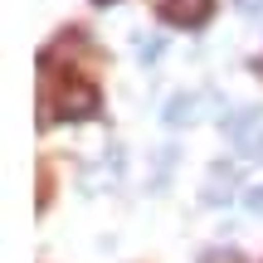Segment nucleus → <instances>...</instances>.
I'll use <instances>...</instances> for the list:
<instances>
[{"mask_svg":"<svg viewBox=\"0 0 263 263\" xmlns=\"http://www.w3.org/2000/svg\"><path fill=\"white\" fill-rule=\"evenodd\" d=\"M132 49H137L141 64H156V59L166 54V34H137V39H132Z\"/></svg>","mask_w":263,"mask_h":263,"instance_id":"nucleus-5","label":"nucleus"},{"mask_svg":"<svg viewBox=\"0 0 263 263\" xmlns=\"http://www.w3.org/2000/svg\"><path fill=\"white\" fill-rule=\"evenodd\" d=\"M205 263H244V258H239L234 249H224V254H219V249H215V254H205Z\"/></svg>","mask_w":263,"mask_h":263,"instance_id":"nucleus-8","label":"nucleus"},{"mask_svg":"<svg viewBox=\"0 0 263 263\" xmlns=\"http://www.w3.org/2000/svg\"><path fill=\"white\" fill-rule=\"evenodd\" d=\"M93 5H112V0H93Z\"/></svg>","mask_w":263,"mask_h":263,"instance_id":"nucleus-10","label":"nucleus"},{"mask_svg":"<svg viewBox=\"0 0 263 263\" xmlns=\"http://www.w3.org/2000/svg\"><path fill=\"white\" fill-rule=\"evenodd\" d=\"M258 112H263V107H239V112L224 122V132L234 141H249V137H254V127H258Z\"/></svg>","mask_w":263,"mask_h":263,"instance_id":"nucleus-4","label":"nucleus"},{"mask_svg":"<svg viewBox=\"0 0 263 263\" xmlns=\"http://www.w3.org/2000/svg\"><path fill=\"white\" fill-rule=\"evenodd\" d=\"M210 15H215V0H161V20L180 29H200Z\"/></svg>","mask_w":263,"mask_h":263,"instance_id":"nucleus-1","label":"nucleus"},{"mask_svg":"<svg viewBox=\"0 0 263 263\" xmlns=\"http://www.w3.org/2000/svg\"><path fill=\"white\" fill-rule=\"evenodd\" d=\"M234 5H239V15H249V20L263 15V0H234Z\"/></svg>","mask_w":263,"mask_h":263,"instance_id":"nucleus-9","label":"nucleus"},{"mask_svg":"<svg viewBox=\"0 0 263 263\" xmlns=\"http://www.w3.org/2000/svg\"><path fill=\"white\" fill-rule=\"evenodd\" d=\"M244 210H249V215H263V185L244 190Z\"/></svg>","mask_w":263,"mask_h":263,"instance_id":"nucleus-6","label":"nucleus"},{"mask_svg":"<svg viewBox=\"0 0 263 263\" xmlns=\"http://www.w3.org/2000/svg\"><path fill=\"white\" fill-rule=\"evenodd\" d=\"M59 107H64V117L83 122V117L98 112V88L93 83H64L59 88Z\"/></svg>","mask_w":263,"mask_h":263,"instance_id":"nucleus-2","label":"nucleus"},{"mask_svg":"<svg viewBox=\"0 0 263 263\" xmlns=\"http://www.w3.org/2000/svg\"><path fill=\"white\" fill-rule=\"evenodd\" d=\"M195 107H200V98L195 93H176V98H166V112H161V122L166 127H185V122H195Z\"/></svg>","mask_w":263,"mask_h":263,"instance_id":"nucleus-3","label":"nucleus"},{"mask_svg":"<svg viewBox=\"0 0 263 263\" xmlns=\"http://www.w3.org/2000/svg\"><path fill=\"white\" fill-rule=\"evenodd\" d=\"M244 156H254V161H263V132H254V137L244 141Z\"/></svg>","mask_w":263,"mask_h":263,"instance_id":"nucleus-7","label":"nucleus"}]
</instances>
